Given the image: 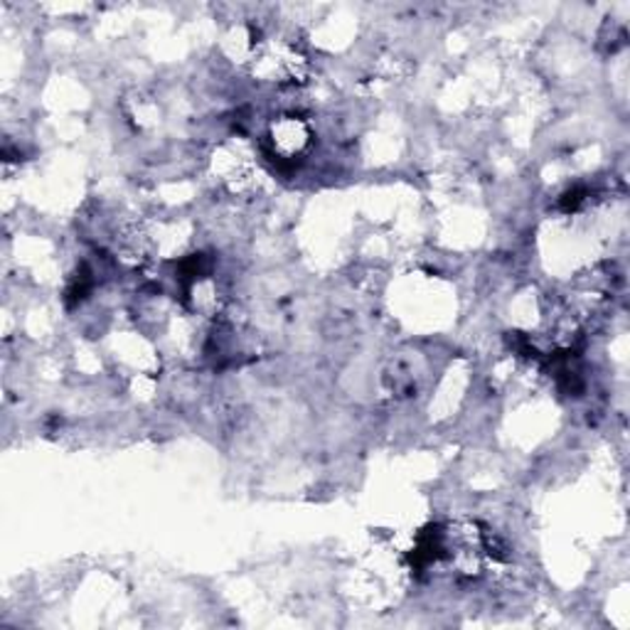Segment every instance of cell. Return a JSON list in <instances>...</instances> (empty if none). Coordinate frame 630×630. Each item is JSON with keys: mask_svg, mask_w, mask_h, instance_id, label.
Listing matches in <instances>:
<instances>
[{"mask_svg": "<svg viewBox=\"0 0 630 630\" xmlns=\"http://www.w3.org/2000/svg\"><path fill=\"white\" fill-rule=\"evenodd\" d=\"M269 139L273 145V155L281 160H296L310 149V129L300 116H281L271 124Z\"/></svg>", "mask_w": 630, "mask_h": 630, "instance_id": "6da1fadb", "label": "cell"}]
</instances>
